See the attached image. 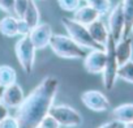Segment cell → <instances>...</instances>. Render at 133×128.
<instances>
[{"mask_svg":"<svg viewBox=\"0 0 133 128\" xmlns=\"http://www.w3.org/2000/svg\"><path fill=\"white\" fill-rule=\"evenodd\" d=\"M59 89V81L55 77L47 76L41 84L33 89V92L25 97L22 103L18 106L16 118L20 128H39L41 121L48 115L52 107Z\"/></svg>","mask_w":133,"mask_h":128,"instance_id":"cell-1","label":"cell"},{"mask_svg":"<svg viewBox=\"0 0 133 128\" xmlns=\"http://www.w3.org/2000/svg\"><path fill=\"white\" fill-rule=\"evenodd\" d=\"M48 47H51L56 56L63 59H84L88 54L86 48L80 46L69 35L64 34H52Z\"/></svg>","mask_w":133,"mask_h":128,"instance_id":"cell-2","label":"cell"},{"mask_svg":"<svg viewBox=\"0 0 133 128\" xmlns=\"http://www.w3.org/2000/svg\"><path fill=\"white\" fill-rule=\"evenodd\" d=\"M61 24L65 28L66 33H68V35L76 41L80 46H82L86 50H94V48H104L103 46H101L99 43H97L93 37L90 35L89 33V29L88 26L75 21L73 18H69V17H64L61 20Z\"/></svg>","mask_w":133,"mask_h":128,"instance_id":"cell-3","label":"cell"},{"mask_svg":"<svg viewBox=\"0 0 133 128\" xmlns=\"http://www.w3.org/2000/svg\"><path fill=\"white\" fill-rule=\"evenodd\" d=\"M115 46H116V42L110 35L108 41H107V43L104 46L107 59H106L104 69L102 72V82H103L104 89H107V90H111L115 86L116 80H117L119 63H117V57H116V52H115Z\"/></svg>","mask_w":133,"mask_h":128,"instance_id":"cell-4","label":"cell"},{"mask_svg":"<svg viewBox=\"0 0 133 128\" xmlns=\"http://www.w3.org/2000/svg\"><path fill=\"white\" fill-rule=\"evenodd\" d=\"M15 52L21 68L25 73H31L34 63H35V52L37 48L31 42L29 35H22L15 44Z\"/></svg>","mask_w":133,"mask_h":128,"instance_id":"cell-5","label":"cell"},{"mask_svg":"<svg viewBox=\"0 0 133 128\" xmlns=\"http://www.w3.org/2000/svg\"><path fill=\"white\" fill-rule=\"evenodd\" d=\"M48 114L52 115L59 121V124L65 128H76L82 123L81 114L68 105H52Z\"/></svg>","mask_w":133,"mask_h":128,"instance_id":"cell-6","label":"cell"},{"mask_svg":"<svg viewBox=\"0 0 133 128\" xmlns=\"http://www.w3.org/2000/svg\"><path fill=\"white\" fill-rule=\"evenodd\" d=\"M108 31L110 35L115 39V42H119L124 37V30H125V17L123 12V4L117 3L111 8L108 12Z\"/></svg>","mask_w":133,"mask_h":128,"instance_id":"cell-7","label":"cell"},{"mask_svg":"<svg viewBox=\"0 0 133 128\" xmlns=\"http://www.w3.org/2000/svg\"><path fill=\"white\" fill-rule=\"evenodd\" d=\"M81 101L86 108H89L94 112H104V111L110 110V107H111V102L107 98V95H104L99 90L84 92L81 94Z\"/></svg>","mask_w":133,"mask_h":128,"instance_id":"cell-8","label":"cell"},{"mask_svg":"<svg viewBox=\"0 0 133 128\" xmlns=\"http://www.w3.org/2000/svg\"><path fill=\"white\" fill-rule=\"evenodd\" d=\"M106 59L107 55L104 48L90 50L84 57V68L91 75H99L104 69Z\"/></svg>","mask_w":133,"mask_h":128,"instance_id":"cell-9","label":"cell"},{"mask_svg":"<svg viewBox=\"0 0 133 128\" xmlns=\"http://www.w3.org/2000/svg\"><path fill=\"white\" fill-rule=\"evenodd\" d=\"M52 34H54V31H52V28L50 24L39 22L35 28L31 29L29 37H30V39L34 43L37 50H43V48L50 46V41H51Z\"/></svg>","mask_w":133,"mask_h":128,"instance_id":"cell-10","label":"cell"},{"mask_svg":"<svg viewBox=\"0 0 133 128\" xmlns=\"http://www.w3.org/2000/svg\"><path fill=\"white\" fill-rule=\"evenodd\" d=\"M24 99H25L24 90H22L21 85H18L17 82L8 85L3 89L2 102L5 106H8L9 108H18V106L22 103Z\"/></svg>","mask_w":133,"mask_h":128,"instance_id":"cell-11","label":"cell"},{"mask_svg":"<svg viewBox=\"0 0 133 128\" xmlns=\"http://www.w3.org/2000/svg\"><path fill=\"white\" fill-rule=\"evenodd\" d=\"M115 52H116L119 67L123 66V64H125V63H128L129 60H132V56H133V38L129 37V35L123 37L119 42H116Z\"/></svg>","mask_w":133,"mask_h":128,"instance_id":"cell-12","label":"cell"},{"mask_svg":"<svg viewBox=\"0 0 133 128\" xmlns=\"http://www.w3.org/2000/svg\"><path fill=\"white\" fill-rule=\"evenodd\" d=\"M75 21L88 26L90 25L91 22H94L95 20L101 18V15L93 8L90 7L89 4H85V5H80L75 12H73V17H72Z\"/></svg>","mask_w":133,"mask_h":128,"instance_id":"cell-13","label":"cell"},{"mask_svg":"<svg viewBox=\"0 0 133 128\" xmlns=\"http://www.w3.org/2000/svg\"><path fill=\"white\" fill-rule=\"evenodd\" d=\"M88 29H89V33L90 35L93 37V39L99 43L101 46H106L107 41H108V37H110V31H108V26L101 20H95L94 22H91L90 25H88Z\"/></svg>","mask_w":133,"mask_h":128,"instance_id":"cell-14","label":"cell"},{"mask_svg":"<svg viewBox=\"0 0 133 128\" xmlns=\"http://www.w3.org/2000/svg\"><path fill=\"white\" fill-rule=\"evenodd\" d=\"M0 34L8 38L18 35V18L15 15L4 16L0 20Z\"/></svg>","mask_w":133,"mask_h":128,"instance_id":"cell-15","label":"cell"},{"mask_svg":"<svg viewBox=\"0 0 133 128\" xmlns=\"http://www.w3.org/2000/svg\"><path fill=\"white\" fill-rule=\"evenodd\" d=\"M111 118L120 124L133 121V103H123L111 111Z\"/></svg>","mask_w":133,"mask_h":128,"instance_id":"cell-16","label":"cell"},{"mask_svg":"<svg viewBox=\"0 0 133 128\" xmlns=\"http://www.w3.org/2000/svg\"><path fill=\"white\" fill-rule=\"evenodd\" d=\"M22 18L30 26V29L35 28L41 22V13H39V9H38V5L35 3V0H29L28 8H26Z\"/></svg>","mask_w":133,"mask_h":128,"instance_id":"cell-17","label":"cell"},{"mask_svg":"<svg viewBox=\"0 0 133 128\" xmlns=\"http://www.w3.org/2000/svg\"><path fill=\"white\" fill-rule=\"evenodd\" d=\"M17 82V72L11 66H0V86H8Z\"/></svg>","mask_w":133,"mask_h":128,"instance_id":"cell-18","label":"cell"},{"mask_svg":"<svg viewBox=\"0 0 133 128\" xmlns=\"http://www.w3.org/2000/svg\"><path fill=\"white\" fill-rule=\"evenodd\" d=\"M123 12L125 17V30H124V37L129 35L130 28L133 25V0H123Z\"/></svg>","mask_w":133,"mask_h":128,"instance_id":"cell-19","label":"cell"},{"mask_svg":"<svg viewBox=\"0 0 133 128\" xmlns=\"http://www.w3.org/2000/svg\"><path fill=\"white\" fill-rule=\"evenodd\" d=\"M117 79H121L125 82L133 84V60L123 64L117 69Z\"/></svg>","mask_w":133,"mask_h":128,"instance_id":"cell-20","label":"cell"},{"mask_svg":"<svg viewBox=\"0 0 133 128\" xmlns=\"http://www.w3.org/2000/svg\"><path fill=\"white\" fill-rule=\"evenodd\" d=\"M86 4L93 7L101 16L107 15L111 11V8H112L111 0H86Z\"/></svg>","mask_w":133,"mask_h":128,"instance_id":"cell-21","label":"cell"},{"mask_svg":"<svg viewBox=\"0 0 133 128\" xmlns=\"http://www.w3.org/2000/svg\"><path fill=\"white\" fill-rule=\"evenodd\" d=\"M57 4L63 11L73 13L81 5V0H57Z\"/></svg>","mask_w":133,"mask_h":128,"instance_id":"cell-22","label":"cell"},{"mask_svg":"<svg viewBox=\"0 0 133 128\" xmlns=\"http://www.w3.org/2000/svg\"><path fill=\"white\" fill-rule=\"evenodd\" d=\"M29 0H15V5H13V15L17 18H22L24 13L28 8Z\"/></svg>","mask_w":133,"mask_h":128,"instance_id":"cell-23","label":"cell"},{"mask_svg":"<svg viewBox=\"0 0 133 128\" xmlns=\"http://www.w3.org/2000/svg\"><path fill=\"white\" fill-rule=\"evenodd\" d=\"M61 125L59 124V121L52 116V115H46L43 118V120L39 124V128H60Z\"/></svg>","mask_w":133,"mask_h":128,"instance_id":"cell-24","label":"cell"},{"mask_svg":"<svg viewBox=\"0 0 133 128\" xmlns=\"http://www.w3.org/2000/svg\"><path fill=\"white\" fill-rule=\"evenodd\" d=\"M0 128H20L18 127V120L16 116L8 115L5 119L0 121Z\"/></svg>","mask_w":133,"mask_h":128,"instance_id":"cell-25","label":"cell"},{"mask_svg":"<svg viewBox=\"0 0 133 128\" xmlns=\"http://www.w3.org/2000/svg\"><path fill=\"white\" fill-rule=\"evenodd\" d=\"M15 0H0V9L7 12L8 15H13Z\"/></svg>","mask_w":133,"mask_h":128,"instance_id":"cell-26","label":"cell"},{"mask_svg":"<svg viewBox=\"0 0 133 128\" xmlns=\"http://www.w3.org/2000/svg\"><path fill=\"white\" fill-rule=\"evenodd\" d=\"M31 31L30 26L25 22L24 18H18V35L22 37V35H29Z\"/></svg>","mask_w":133,"mask_h":128,"instance_id":"cell-27","label":"cell"},{"mask_svg":"<svg viewBox=\"0 0 133 128\" xmlns=\"http://www.w3.org/2000/svg\"><path fill=\"white\" fill-rule=\"evenodd\" d=\"M8 115H9V107L5 106L3 102H0V121L5 119Z\"/></svg>","mask_w":133,"mask_h":128,"instance_id":"cell-28","label":"cell"},{"mask_svg":"<svg viewBox=\"0 0 133 128\" xmlns=\"http://www.w3.org/2000/svg\"><path fill=\"white\" fill-rule=\"evenodd\" d=\"M119 121H116V120H110V121H107V123H104V124H102L101 127H98V128H119Z\"/></svg>","mask_w":133,"mask_h":128,"instance_id":"cell-29","label":"cell"},{"mask_svg":"<svg viewBox=\"0 0 133 128\" xmlns=\"http://www.w3.org/2000/svg\"><path fill=\"white\" fill-rule=\"evenodd\" d=\"M124 128H133V121H129V123H124Z\"/></svg>","mask_w":133,"mask_h":128,"instance_id":"cell-30","label":"cell"},{"mask_svg":"<svg viewBox=\"0 0 133 128\" xmlns=\"http://www.w3.org/2000/svg\"><path fill=\"white\" fill-rule=\"evenodd\" d=\"M3 86H0V102H2V95H3Z\"/></svg>","mask_w":133,"mask_h":128,"instance_id":"cell-31","label":"cell"},{"mask_svg":"<svg viewBox=\"0 0 133 128\" xmlns=\"http://www.w3.org/2000/svg\"><path fill=\"white\" fill-rule=\"evenodd\" d=\"M129 34L132 35V38H133V25H132V28H130V31H129Z\"/></svg>","mask_w":133,"mask_h":128,"instance_id":"cell-32","label":"cell"},{"mask_svg":"<svg viewBox=\"0 0 133 128\" xmlns=\"http://www.w3.org/2000/svg\"><path fill=\"white\" fill-rule=\"evenodd\" d=\"M81 2H86V0H81Z\"/></svg>","mask_w":133,"mask_h":128,"instance_id":"cell-33","label":"cell"},{"mask_svg":"<svg viewBox=\"0 0 133 128\" xmlns=\"http://www.w3.org/2000/svg\"><path fill=\"white\" fill-rule=\"evenodd\" d=\"M60 128H63V127H60Z\"/></svg>","mask_w":133,"mask_h":128,"instance_id":"cell-34","label":"cell"}]
</instances>
